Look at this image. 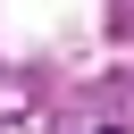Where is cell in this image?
<instances>
[{
	"mask_svg": "<svg viewBox=\"0 0 134 134\" xmlns=\"http://www.w3.org/2000/svg\"><path fill=\"white\" fill-rule=\"evenodd\" d=\"M109 134H117V126H109Z\"/></svg>",
	"mask_w": 134,
	"mask_h": 134,
	"instance_id": "obj_1",
	"label": "cell"
}]
</instances>
